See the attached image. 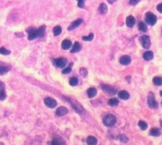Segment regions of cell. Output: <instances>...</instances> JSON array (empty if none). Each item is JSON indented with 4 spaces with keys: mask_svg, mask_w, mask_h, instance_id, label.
Wrapping results in <instances>:
<instances>
[{
    "mask_svg": "<svg viewBox=\"0 0 162 145\" xmlns=\"http://www.w3.org/2000/svg\"><path fill=\"white\" fill-rule=\"evenodd\" d=\"M45 30L46 26H41L38 29H34V28H30L27 30L28 32V40L29 41H33L36 38L39 37H43L45 34Z\"/></svg>",
    "mask_w": 162,
    "mask_h": 145,
    "instance_id": "obj_1",
    "label": "cell"
},
{
    "mask_svg": "<svg viewBox=\"0 0 162 145\" xmlns=\"http://www.w3.org/2000/svg\"><path fill=\"white\" fill-rule=\"evenodd\" d=\"M116 117L113 114H108L103 118V124L107 127H112L116 123Z\"/></svg>",
    "mask_w": 162,
    "mask_h": 145,
    "instance_id": "obj_2",
    "label": "cell"
},
{
    "mask_svg": "<svg viewBox=\"0 0 162 145\" xmlns=\"http://www.w3.org/2000/svg\"><path fill=\"white\" fill-rule=\"evenodd\" d=\"M148 105L149 106V108L156 109L158 108V103L155 99V96L153 92H149V95H148Z\"/></svg>",
    "mask_w": 162,
    "mask_h": 145,
    "instance_id": "obj_3",
    "label": "cell"
},
{
    "mask_svg": "<svg viewBox=\"0 0 162 145\" xmlns=\"http://www.w3.org/2000/svg\"><path fill=\"white\" fill-rule=\"evenodd\" d=\"M157 18L155 14H153L152 12H148L145 14V22H147V24H149V26H154L156 22Z\"/></svg>",
    "mask_w": 162,
    "mask_h": 145,
    "instance_id": "obj_4",
    "label": "cell"
},
{
    "mask_svg": "<svg viewBox=\"0 0 162 145\" xmlns=\"http://www.w3.org/2000/svg\"><path fill=\"white\" fill-rule=\"evenodd\" d=\"M52 63L57 67L63 68V67H64L67 65V60L66 58H64V57H59V58H57V59H54L52 60Z\"/></svg>",
    "mask_w": 162,
    "mask_h": 145,
    "instance_id": "obj_5",
    "label": "cell"
},
{
    "mask_svg": "<svg viewBox=\"0 0 162 145\" xmlns=\"http://www.w3.org/2000/svg\"><path fill=\"white\" fill-rule=\"evenodd\" d=\"M141 44V46L144 48V49H149V47L151 46V41H150V38L149 36L147 35H143L140 37L139 39Z\"/></svg>",
    "mask_w": 162,
    "mask_h": 145,
    "instance_id": "obj_6",
    "label": "cell"
},
{
    "mask_svg": "<svg viewBox=\"0 0 162 145\" xmlns=\"http://www.w3.org/2000/svg\"><path fill=\"white\" fill-rule=\"evenodd\" d=\"M101 89L103 90L104 92L107 93L109 95H114L117 92V90L115 87H113L110 85H107V84H102L101 85Z\"/></svg>",
    "mask_w": 162,
    "mask_h": 145,
    "instance_id": "obj_7",
    "label": "cell"
},
{
    "mask_svg": "<svg viewBox=\"0 0 162 145\" xmlns=\"http://www.w3.org/2000/svg\"><path fill=\"white\" fill-rule=\"evenodd\" d=\"M44 102L46 106H48V108H51V109H53V108H55L57 105L56 101L55 99L52 98H49V97L44 98Z\"/></svg>",
    "mask_w": 162,
    "mask_h": 145,
    "instance_id": "obj_8",
    "label": "cell"
},
{
    "mask_svg": "<svg viewBox=\"0 0 162 145\" xmlns=\"http://www.w3.org/2000/svg\"><path fill=\"white\" fill-rule=\"evenodd\" d=\"M83 22V20L82 19H81V18H79V19H77V20H75V21H74L70 25V26L68 27V30H74V29H76L77 27H78Z\"/></svg>",
    "mask_w": 162,
    "mask_h": 145,
    "instance_id": "obj_9",
    "label": "cell"
},
{
    "mask_svg": "<svg viewBox=\"0 0 162 145\" xmlns=\"http://www.w3.org/2000/svg\"><path fill=\"white\" fill-rule=\"evenodd\" d=\"M7 98V94L5 90V85L0 82V100H4Z\"/></svg>",
    "mask_w": 162,
    "mask_h": 145,
    "instance_id": "obj_10",
    "label": "cell"
},
{
    "mask_svg": "<svg viewBox=\"0 0 162 145\" xmlns=\"http://www.w3.org/2000/svg\"><path fill=\"white\" fill-rule=\"evenodd\" d=\"M68 113V109L64 107V106H60L56 110V115L59 116V117H62V116H64L66 115L67 113Z\"/></svg>",
    "mask_w": 162,
    "mask_h": 145,
    "instance_id": "obj_11",
    "label": "cell"
},
{
    "mask_svg": "<svg viewBox=\"0 0 162 145\" xmlns=\"http://www.w3.org/2000/svg\"><path fill=\"white\" fill-rule=\"evenodd\" d=\"M126 24L128 27L131 28L134 26L135 24V18L132 16V15H130L126 18Z\"/></svg>",
    "mask_w": 162,
    "mask_h": 145,
    "instance_id": "obj_12",
    "label": "cell"
},
{
    "mask_svg": "<svg viewBox=\"0 0 162 145\" xmlns=\"http://www.w3.org/2000/svg\"><path fill=\"white\" fill-rule=\"evenodd\" d=\"M131 61V58L129 56H123L120 60H119V63L123 65H128Z\"/></svg>",
    "mask_w": 162,
    "mask_h": 145,
    "instance_id": "obj_13",
    "label": "cell"
},
{
    "mask_svg": "<svg viewBox=\"0 0 162 145\" xmlns=\"http://www.w3.org/2000/svg\"><path fill=\"white\" fill-rule=\"evenodd\" d=\"M118 96L119 98L123 99V100H127L129 99L130 98V94L126 90H120L119 93H118Z\"/></svg>",
    "mask_w": 162,
    "mask_h": 145,
    "instance_id": "obj_14",
    "label": "cell"
},
{
    "mask_svg": "<svg viewBox=\"0 0 162 145\" xmlns=\"http://www.w3.org/2000/svg\"><path fill=\"white\" fill-rule=\"evenodd\" d=\"M49 143L50 144H55V145H61V144H65L66 143L62 138H60L59 136H55V137H54L52 142Z\"/></svg>",
    "mask_w": 162,
    "mask_h": 145,
    "instance_id": "obj_15",
    "label": "cell"
},
{
    "mask_svg": "<svg viewBox=\"0 0 162 145\" xmlns=\"http://www.w3.org/2000/svg\"><path fill=\"white\" fill-rule=\"evenodd\" d=\"M81 49H82V45H81L79 42L76 41V42L74 44L73 48H72V49H71L70 52H71V53H76V52H79Z\"/></svg>",
    "mask_w": 162,
    "mask_h": 145,
    "instance_id": "obj_16",
    "label": "cell"
},
{
    "mask_svg": "<svg viewBox=\"0 0 162 145\" xmlns=\"http://www.w3.org/2000/svg\"><path fill=\"white\" fill-rule=\"evenodd\" d=\"M97 90L94 87H90L87 90V95L89 98H93V97H95L97 95Z\"/></svg>",
    "mask_w": 162,
    "mask_h": 145,
    "instance_id": "obj_17",
    "label": "cell"
},
{
    "mask_svg": "<svg viewBox=\"0 0 162 145\" xmlns=\"http://www.w3.org/2000/svg\"><path fill=\"white\" fill-rule=\"evenodd\" d=\"M72 46V42L70 41V40H64L63 42H62V48H63V49H64V50H67V49H69L70 47Z\"/></svg>",
    "mask_w": 162,
    "mask_h": 145,
    "instance_id": "obj_18",
    "label": "cell"
},
{
    "mask_svg": "<svg viewBox=\"0 0 162 145\" xmlns=\"http://www.w3.org/2000/svg\"><path fill=\"white\" fill-rule=\"evenodd\" d=\"M143 58L146 61H149L153 58V53L151 51H147L143 54Z\"/></svg>",
    "mask_w": 162,
    "mask_h": 145,
    "instance_id": "obj_19",
    "label": "cell"
},
{
    "mask_svg": "<svg viewBox=\"0 0 162 145\" xmlns=\"http://www.w3.org/2000/svg\"><path fill=\"white\" fill-rule=\"evenodd\" d=\"M86 141H87V143L89 144V145H95V144L97 143V138L94 137V136H88Z\"/></svg>",
    "mask_w": 162,
    "mask_h": 145,
    "instance_id": "obj_20",
    "label": "cell"
},
{
    "mask_svg": "<svg viewBox=\"0 0 162 145\" xmlns=\"http://www.w3.org/2000/svg\"><path fill=\"white\" fill-rule=\"evenodd\" d=\"M119 100L117 99V98H110L109 100H108V105H110V106H112V107H114V106H116V105H119Z\"/></svg>",
    "mask_w": 162,
    "mask_h": 145,
    "instance_id": "obj_21",
    "label": "cell"
},
{
    "mask_svg": "<svg viewBox=\"0 0 162 145\" xmlns=\"http://www.w3.org/2000/svg\"><path fill=\"white\" fill-rule=\"evenodd\" d=\"M99 12L101 14H105L108 12V7L105 3H101L99 6Z\"/></svg>",
    "mask_w": 162,
    "mask_h": 145,
    "instance_id": "obj_22",
    "label": "cell"
},
{
    "mask_svg": "<svg viewBox=\"0 0 162 145\" xmlns=\"http://www.w3.org/2000/svg\"><path fill=\"white\" fill-rule=\"evenodd\" d=\"M149 133L153 136H159L160 135V130L157 128H153L150 130Z\"/></svg>",
    "mask_w": 162,
    "mask_h": 145,
    "instance_id": "obj_23",
    "label": "cell"
},
{
    "mask_svg": "<svg viewBox=\"0 0 162 145\" xmlns=\"http://www.w3.org/2000/svg\"><path fill=\"white\" fill-rule=\"evenodd\" d=\"M61 33H62V28L59 26H55L53 28V34H54V36H59V35L61 34Z\"/></svg>",
    "mask_w": 162,
    "mask_h": 145,
    "instance_id": "obj_24",
    "label": "cell"
},
{
    "mask_svg": "<svg viewBox=\"0 0 162 145\" xmlns=\"http://www.w3.org/2000/svg\"><path fill=\"white\" fill-rule=\"evenodd\" d=\"M138 29L141 32H143V33L147 31V26L143 22H141L138 23Z\"/></svg>",
    "mask_w": 162,
    "mask_h": 145,
    "instance_id": "obj_25",
    "label": "cell"
},
{
    "mask_svg": "<svg viewBox=\"0 0 162 145\" xmlns=\"http://www.w3.org/2000/svg\"><path fill=\"white\" fill-rule=\"evenodd\" d=\"M153 83L156 86H161L162 85V79L160 77H154L153 79Z\"/></svg>",
    "mask_w": 162,
    "mask_h": 145,
    "instance_id": "obj_26",
    "label": "cell"
},
{
    "mask_svg": "<svg viewBox=\"0 0 162 145\" xmlns=\"http://www.w3.org/2000/svg\"><path fill=\"white\" fill-rule=\"evenodd\" d=\"M10 70L9 67L7 66H0V75H3L6 73H7Z\"/></svg>",
    "mask_w": 162,
    "mask_h": 145,
    "instance_id": "obj_27",
    "label": "cell"
},
{
    "mask_svg": "<svg viewBox=\"0 0 162 145\" xmlns=\"http://www.w3.org/2000/svg\"><path fill=\"white\" fill-rule=\"evenodd\" d=\"M69 83H70V86H74L78 85V79L77 77H72V78L70 79Z\"/></svg>",
    "mask_w": 162,
    "mask_h": 145,
    "instance_id": "obj_28",
    "label": "cell"
},
{
    "mask_svg": "<svg viewBox=\"0 0 162 145\" xmlns=\"http://www.w3.org/2000/svg\"><path fill=\"white\" fill-rule=\"evenodd\" d=\"M138 127H139L141 130H145V129L148 128V124H147L145 121H143V120H140V121L138 122Z\"/></svg>",
    "mask_w": 162,
    "mask_h": 145,
    "instance_id": "obj_29",
    "label": "cell"
},
{
    "mask_svg": "<svg viewBox=\"0 0 162 145\" xmlns=\"http://www.w3.org/2000/svg\"><path fill=\"white\" fill-rule=\"evenodd\" d=\"M93 37H94V34H93V33H90L89 35H88V36H84V37H82V40L85 41H93Z\"/></svg>",
    "mask_w": 162,
    "mask_h": 145,
    "instance_id": "obj_30",
    "label": "cell"
},
{
    "mask_svg": "<svg viewBox=\"0 0 162 145\" xmlns=\"http://www.w3.org/2000/svg\"><path fill=\"white\" fill-rule=\"evenodd\" d=\"M0 54H2V55H10L11 54V51L7 50V49H5L4 47H1L0 48Z\"/></svg>",
    "mask_w": 162,
    "mask_h": 145,
    "instance_id": "obj_31",
    "label": "cell"
},
{
    "mask_svg": "<svg viewBox=\"0 0 162 145\" xmlns=\"http://www.w3.org/2000/svg\"><path fill=\"white\" fill-rule=\"evenodd\" d=\"M72 65H73V63H70V65L67 67H66V68H64L63 70V74H69L70 71H71V70H72V68H71V67H72Z\"/></svg>",
    "mask_w": 162,
    "mask_h": 145,
    "instance_id": "obj_32",
    "label": "cell"
},
{
    "mask_svg": "<svg viewBox=\"0 0 162 145\" xmlns=\"http://www.w3.org/2000/svg\"><path fill=\"white\" fill-rule=\"evenodd\" d=\"M80 74H81V75L82 76V77H86L87 76V75H88V71H87V70H86V68H84V67H82V68H80Z\"/></svg>",
    "mask_w": 162,
    "mask_h": 145,
    "instance_id": "obj_33",
    "label": "cell"
},
{
    "mask_svg": "<svg viewBox=\"0 0 162 145\" xmlns=\"http://www.w3.org/2000/svg\"><path fill=\"white\" fill-rule=\"evenodd\" d=\"M119 139H120L122 142H124V143H126L127 140H128V139L126 137V136H125L124 134H121V135L119 136Z\"/></svg>",
    "mask_w": 162,
    "mask_h": 145,
    "instance_id": "obj_34",
    "label": "cell"
},
{
    "mask_svg": "<svg viewBox=\"0 0 162 145\" xmlns=\"http://www.w3.org/2000/svg\"><path fill=\"white\" fill-rule=\"evenodd\" d=\"M78 1V6L80 8H84V3L85 0H77Z\"/></svg>",
    "mask_w": 162,
    "mask_h": 145,
    "instance_id": "obj_35",
    "label": "cell"
},
{
    "mask_svg": "<svg viewBox=\"0 0 162 145\" xmlns=\"http://www.w3.org/2000/svg\"><path fill=\"white\" fill-rule=\"evenodd\" d=\"M139 1H140V0H130L129 3L131 6H135L136 4H138L139 3Z\"/></svg>",
    "mask_w": 162,
    "mask_h": 145,
    "instance_id": "obj_36",
    "label": "cell"
},
{
    "mask_svg": "<svg viewBox=\"0 0 162 145\" xmlns=\"http://www.w3.org/2000/svg\"><path fill=\"white\" fill-rule=\"evenodd\" d=\"M156 9H157V11H158L160 13H162V3H160V4L157 6Z\"/></svg>",
    "mask_w": 162,
    "mask_h": 145,
    "instance_id": "obj_37",
    "label": "cell"
},
{
    "mask_svg": "<svg viewBox=\"0 0 162 145\" xmlns=\"http://www.w3.org/2000/svg\"><path fill=\"white\" fill-rule=\"evenodd\" d=\"M116 1V0H108V2L110 3V4H112V3H114Z\"/></svg>",
    "mask_w": 162,
    "mask_h": 145,
    "instance_id": "obj_38",
    "label": "cell"
}]
</instances>
